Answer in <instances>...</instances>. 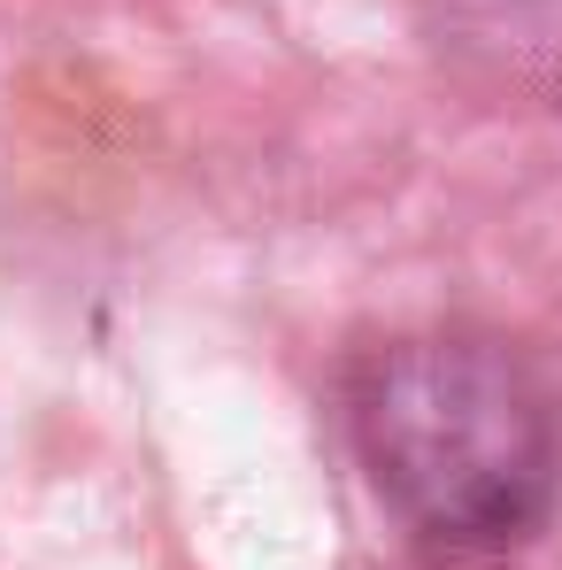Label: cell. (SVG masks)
Returning a JSON list of instances; mask_svg holds the SVG:
<instances>
[{
	"instance_id": "6da1fadb",
	"label": "cell",
	"mask_w": 562,
	"mask_h": 570,
	"mask_svg": "<svg viewBox=\"0 0 562 570\" xmlns=\"http://www.w3.org/2000/svg\"><path fill=\"white\" fill-rule=\"evenodd\" d=\"M355 455L416 548L509 556L555 509V393L509 340H401L355 379Z\"/></svg>"
}]
</instances>
